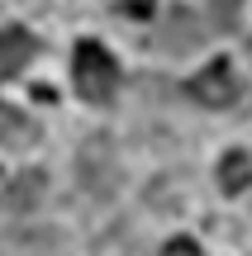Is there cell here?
I'll return each instance as SVG.
<instances>
[{"label":"cell","instance_id":"1","mask_svg":"<svg viewBox=\"0 0 252 256\" xmlns=\"http://www.w3.org/2000/svg\"><path fill=\"white\" fill-rule=\"evenodd\" d=\"M72 76H76L81 100H91V104H110L114 90H119V66H114V57L105 52L100 43H91V38H81V43H76Z\"/></svg>","mask_w":252,"mask_h":256},{"label":"cell","instance_id":"2","mask_svg":"<svg viewBox=\"0 0 252 256\" xmlns=\"http://www.w3.org/2000/svg\"><path fill=\"white\" fill-rule=\"evenodd\" d=\"M186 95H190V100H200V104H209V110H224V104L238 100V81H233V72H228L224 57H214L200 76H190V81H186Z\"/></svg>","mask_w":252,"mask_h":256},{"label":"cell","instance_id":"10","mask_svg":"<svg viewBox=\"0 0 252 256\" xmlns=\"http://www.w3.org/2000/svg\"><path fill=\"white\" fill-rule=\"evenodd\" d=\"M119 10H124V14H133V19H148L152 14V0H119Z\"/></svg>","mask_w":252,"mask_h":256},{"label":"cell","instance_id":"7","mask_svg":"<svg viewBox=\"0 0 252 256\" xmlns=\"http://www.w3.org/2000/svg\"><path fill=\"white\" fill-rule=\"evenodd\" d=\"M29 138H34V124H29L15 104L0 100V147H19V142H29Z\"/></svg>","mask_w":252,"mask_h":256},{"label":"cell","instance_id":"4","mask_svg":"<svg viewBox=\"0 0 252 256\" xmlns=\"http://www.w3.org/2000/svg\"><path fill=\"white\" fill-rule=\"evenodd\" d=\"M38 52V38L24 34V28H0V81L24 72V62Z\"/></svg>","mask_w":252,"mask_h":256},{"label":"cell","instance_id":"9","mask_svg":"<svg viewBox=\"0 0 252 256\" xmlns=\"http://www.w3.org/2000/svg\"><path fill=\"white\" fill-rule=\"evenodd\" d=\"M162 256H205V252H200L190 238H171L167 247H162Z\"/></svg>","mask_w":252,"mask_h":256},{"label":"cell","instance_id":"6","mask_svg":"<svg viewBox=\"0 0 252 256\" xmlns=\"http://www.w3.org/2000/svg\"><path fill=\"white\" fill-rule=\"evenodd\" d=\"M252 185V156L247 152H228L224 162H219V190L224 194H238Z\"/></svg>","mask_w":252,"mask_h":256},{"label":"cell","instance_id":"3","mask_svg":"<svg viewBox=\"0 0 252 256\" xmlns=\"http://www.w3.org/2000/svg\"><path fill=\"white\" fill-rule=\"evenodd\" d=\"M205 43V24H200L195 14H190V10H171L167 14V24L157 28V48L162 52H190V48H200Z\"/></svg>","mask_w":252,"mask_h":256},{"label":"cell","instance_id":"8","mask_svg":"<svg viewBox=\"0 0 252 256\" xmlns=\"http://www.w3.org/2000/svg\"><path fill=\"white\" fill-rule=\"evenodd\" d=\"M238 5H243V0H209L214 28H238Z\"/></svg>","mask_w":252,"mask_h":256},{"label":"cell","instance_id":"11","mask_svg":"<svg viewBox=\"0 0 252 256\" xmlns=\"http://www.w3.org/2000/svg\"><path fill=\"white\" fill-rule=\"evenodd\" d=\"M247 52H252V38H247Z\"/></svg>","mask_w":252,"mask_h":256},{"label":"cell","instance_id":"5","mask_svg":"<svg viewBox=\"0 0 252 256\" xmlns=\"http://www.w3.org/2000/svg\"><path fill=\"white\" fill-rule=\"evenodd\" d=\"M43 171H24V176H15V185L5 190V209H15V214H24V209H34L38 200H43Z\"/></svg>","mask_w":252,"mask_h":256}]
</instances>
